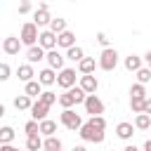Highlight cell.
I'll use <instances>...</instances> for the list:
<instances>
[{"mask_svg":"<svg viewBox=\"0 0 151 151\" xmlns=\"http://www.w3.org/2000/svg\"><path fill=\"white\" fill-rule=\"evenodd\" d=\"M104 127H106V120L101 116H92L87 123H83V127L78 130V134L83 137V142H104Z\"/></svg>","mask_w":151,"mask_h":151,"instance_id":"6da1fadb","label":"cell"},{"mask_svg":"<svg viewBox=\"0 0 151 151\" xmlns=\"http://www.w3.org/2000/svg\"><path fill=\"white\" fill-rule=\"evenodd\" d=\"M21 42L24 45H28V47H33L38 40H40V33H38V26L33 24V21H26L24 26H21Z\"/></svg>","mask_w":151,"mask_h":151,"instance_id":"7a4b0ae2","label":"cell"},{"mask_svg":"<svg viewBox=\"0 0 151 151\" xmlns=\"http://www.w3.org/2000/svg\"><path fill=\"white\" fill-rule=\"evenodd\" d=\"M59 120H61V125H64V127H68V130H73V132L83 127V118H80L73 109H64V111H61V116H59Z\"/></svg>","mask_w":151,"mask_h":151,"instance_id":"3957f363","label":"cell"},{"mask_svg":"<svg viewBox=\"0 0 151 151\" xmlns=\"http://www.w3.org/2000/svg\"><path fill=\"white\" fill-rule=\"evenodd\" d=\"M116 64H118V52H116L113 47H106V50L99 54V68H104V71H113Z\"/></svg>","mask_w":151,"mask_h":151,"instance_id":"277c9868","label":"cell"},{"mask_svg":"<svg viewBox=\"0 0 151 151\" xmlns=\"http://www.w3.org/2000/svg\"><path fill=\"white\" fill-rule=\"evenodd\" d=\"M57 85L64 87V90H71L76 85V71L73 68H61L59 76H57Z\"/></svg>","mask_w":151,"mask_h":151,"instance_id":"5b68a950","label":"cell"},{"mask_svg":"<svg viewBox=\"0 0 151 151\" xmlns=\"http://www.w3.org/2000/svg\"><path fill=\"white\" fill-rule=\"evenodd\" d=\"M85 111H87L90 116H101V113H104L101 99H99L97 94H87V99H85Z\"/></svg>","mask_w":151,"mask_h":151,"instance_id":"8992f818","label":"cell"},{"mask_svg":"<svg viewBox=\"0 0 151 151\" xmlns=\"http://www.w3.org/2000/svg\"><path fill=\"white\" fill-rule=\"evenodd\" d=\"M33 24H35V26H47V24H52V17H50L45 2H40V7L35 9V14H33Z\"/></svg>","mask_w":151,"mask_h":151,"instance_id":"52a82bcc","label":"cell"},{"mask_svg":"<svg viewBox=\"0 0 151 151\" xmlns=\"http://www.w3.org/2000/svg\"><path fill=\"white\" fill-rule=\"evenodd\" d=\"M38 45H40L42 50H47V52H50V50H57V33H52V31H42Z\"/></svg>","mask_w":151,"mask_h":151,"instance_id":"ba28073f","label":"cell"},{"mask_svg":"<svg viewBox=\"0 0 151 151\" xmlns=\"http://www.w3.org/2000/svg\"><path fill=\"white\" fill-rule=\"evenodd\" d=\"M24 42H21V38H14V35H7L5 40H2V50H5V54H19V47H21Z\"/></svg>","mask_w":151,"mask_h":151,"instance_id":"9c48e42d","label":"cell"},{"mask_svg":"<svg viewBox=\"0 0 151 151\" xmlns=\"http://www.w3.org/2000/svg\"><path fill=\"white\" fill-rule=\"evenodd\" d=\"M45 57H47V52H45L40 45H33V47L26 50V59H28V64H38V61L45 59Z\"/></svg>","mask_w":151,"mask_h":151,"instance_id":"30bf717a","label":"cell"},{"mask_svg":"<svg viewBox=\"0 0 151 151\" xmlns=\"http://www.w3.org/2000/svg\"><path fill=\"white\" fill-rule=\"evenodd\" d=\"M45 59H47L50 68H57V71H61V68H64V59H66V57H64V54H59L57 50H50Z\"/></svg>","mask_w":151,"mask_h":151,"instance_id":"8fae6325","label":"cell"},{"mask_svg":"<svg viewBox=\"0 0 151 151\" xmlns=\"http://www.w3.org/2000/svg\"><path fill=\"white\" fill-rule=\"evenodd\" d=\"M47 111H50V106H47V104H42L40 99H38V101L31 106V116H33V120H38V123L47 118Z\"/></svg>","mask_w":151,"mask_h":151,"instance_id":"7c38bea8","label":"cell"},{"mask_svg":"<svg viewBox=\"0 0 151 151\" xmlns=\"http://www.w3.org/2000/svg\"><path fill=\"white\" fill-rule=\"evenodd\" d=\"M80 87H83L87 94H94V92H97V87H99V83H97L94 73H92V76H80Z\"/></svg>","mask_w":151,"mask_h":151,"instance_id":"4fadbf2b","label":"cell"},{"mask_svg":"<svg viewBox=\"0 0 151 151\" xmlns=\"http://www.w3.org/2000/svg\"><path fill=\"white\" fill-rule=\"evenodd\" d=\"M57 45H59V47H64V50H68V47H73V45H76V35H73L71 31H64V33H59V35H57Z\"/></svg>","mask_w":151,"mask_h":151,"instance_id":"5bb4252c","label":"cell"},{"mask_svg":"<svg viewBox=\"0 0 151 151\" xmlns=\"http://www.w3.org/2000/svg\"><path fill=\"white\" fill-rule=\"evenodd\" d=\"M134 125L132 123H118V127H116V134L120 137V139H132V134H134Z\"/></svg>","mask_w":151,"mask_h":151,"instance_id":"9a60e30c","label":"cell"},{"mask_svg":"<svg viewBox=\"0 0 151 151\" xmlns=\"http://www.w3.org/2000/svg\"><path fill=\"white\" fill-rule=\"evenodd\" d=\"M97 66H99V64H97V61H94L92 57H85V59H83V61L78 64V68H80V73H83V76H92Z\"/></svg>","mask_w":151,"mask_h":151,"instance_id":"2e32d148","label":"cell"},{"mask_svg":"<svg viewBox=\"0 0 151 151\" xmlns=\"http://www.w3.org/2000/svg\"><path fill=\"white\" fill-rule=\"evenodd\" d=\"M24 94H28L31 99H40V94H42V83L40 80H31V83H26V92Z\"/></svg>","mask_w":151,"mask_h":151,"instance_id":"e0dca14e","label":"cell"},{"mask_svg":"<svg viewBox=\"0 0 151 151\" xmlns=\"http://www.w3.org/2000/svg\"><path fill=\"white\" fill-rule=\"evenodd\" d=\"M17 76H19V80H24V83H31L33 80V64H24V66H19V71H17Z\"/></svg>","mask_w":151,"mask_h":151,"instance_id":"ac0fdd59","label":"cell"},{"mask_svg":"<svg viewBox=\"0 0 151 151\" xmlns=\"http://www.w3.org/2000/svg\"><path fill=\"white\" fill-rule=\"evenodd\" d=\"M54 132H57V123H54V120H50V118L40 120V134H45V137H54Z\"/></svg>","mask_w":151,"mask_h":151,"instance_id":"d6986e66","label":"cell"},{"mask_svg":"<svg viewBox=\"0 0 151 151\" xmlns=\"http://www.w3.org/2000/svg\"><path fill=\"white\" fill-rule=\"evenodd\" d=\"M66 59H71V61H83L85 59V52H83V47H78V45H73V47H68L66 50Z\"/></svg>","mask_w":151,"mask_h":151,"instance_id":"ffe728a7","label":"cell"},{"mask_svg":"<svg viewBox=\"0 0 151 151\" xmlns=\"http://www.w3.org/2000/svg\"><path fill=\"white\" fill-rule=\"evenodd\" d=\"M38 80H40L42 85H52V83H57V76H54V68H42V71L38 73Z\"/></svg>","mask_w":151,"mask_h":151,"instance_id":"44dd1931","label":"cell"},{"mask_svg":"<svg viewBox=\"0 0 151 151\" xmlns=\"http://www.w3.org/2000/svg\"><path fill=\"white\" fill-rule=\"evenodd\" d=\"M14 106H17V111H31V106H33V101H31V97L28 94H19V97H14Z\"/></svg>","mask_w":151,"mask_h":151,"instance_id":"7402d4cb","label":"cell"},{"mask_svg":"<svg viewBox=\"0 0 151 151\" xmlns=\"http://www.w3.org/2000/svg\"><path fill=\"white\" fill-rule=\"evenodd\" d=\"M134 127H137V130H149V127H151V116H149V113H137Z\"/></svg>","mask_w":151,"mask_h":151,"instance_id":"603a6c76","label":"cell"},{"mask_svg":"<svg viewBox=\"0 0 151 151\" xmlns=\"http://www.w3.org/2000/svg\"><path fill=\"white\" fill-rule=\"evenodd\" d=\"M125 68H127V71H134V73H137V71L142 68V59H139V57H134V54L125 57Z\"/></svg>","mask_w":151,"mask_h":151,"instance_id":"cb8c5ba5","label":"cell"},{"mask_svg":"<svg viewBox=\"0 0 151 151\" xmlns=\"http://www.w3.org/2000/svg\"><path fill=\"white\" fill-rule=\"evenodd\" d=\"M42 144H45V142L40 139V134H33V137H28V139H26V149H28V151H40V149H42Z\"/></svg>","mask_w":151,"mask_h":151,"instance_id":"d4e9b609","label":"cell"},{"mask_svg":"<svg viewBox=\"0 0 151 151\" xmlns=\"http://www.w3.org/2000/svg\"><path fill=\"white\" fill-rule=\"evenodd\" d=\"M45 151H61V139L59 137H47L45 144H42Z\"/></svg>","mask_w":151,"mask_h":151,"instance_id":"484cf974","label":"cell"},{"mask_svg":"<svg viewBox=\"0 0 151 151\" xmlns=\"http://www.w3.org/2000/svg\"><path fill=\"white\" fill-rule=\"evenodd\" d=\"M130 99H146V90H144L142 83H137V85L130 87Z\"/></svg>","mask_w":151,"mask_h":151,"instance_id":"4316f807","label":"cell"},{"mask_svg":"<svg viewBox=\"0 0 151 151\" xmlns=\"http://www.w3.org/2000/svg\"><path fill=\"white\" fill-rule=\"evenodd\" d=\"M59 104H61L64 109H71V106L76 104V99H73V92H71V90H66L64 94H59Z\"/></svg>","mask_w":151,"mask_h":151,"instance_id":"83f0119b","label":"cell"},{"mask_svg":"<svg viewBox=\"0 0 151 151\" xmlns=\"http://www.w3.org/2000/svg\"><path fill=\"white\" fill-rule=\"evenodd\" d=\"M50 31L52 33H64L66 31V19H52V24H50Z\"/></svg>","mask_w":151,"mask_h":151,"instance_id":"f1b7e54d","label":"cell"},{"mask_svg":"<svg viewBox=\"0 0 151 151\" xmlns=\"http://www.w3.org/2000/svg\"><path fill=\"white\" fill-rule=\"evenodd\" d=\"M24 130H26V137L40 134V123H38V120H28V123L24 125Z\"/></svg>","mask_w":151,"mask_h":151,"instance_id":"f546056e","label":"cell"},{"mask_svg":"<svg viewBox=\"0 0 151 151\" xmlns=\"http://www.w3.org/2000/svg\"><path fill=\"white\" fill-rule=\"evenodd\" d=\"M14 139V130L9 127V125H5L2 130H0V144H9Z\"/></svg>","mask_w":151,"mask_h":151,"instance_id":"4dcf8cb0","label":"cell"},{"mask_svg":"<svg viewBox=\"0 0 151 151\" xmlns=\"http://www.w3.org/2000/svg\"><path fill=\"white\" fill-rule=\"evenodd\" d=\"M144 106H146V99H130V109L134 113H144Z\"/></svg>","mask_w":151,"mask_h":151,"instance_id":"1f68e13d","label":"cell"},{"mask_svg":"<svg viewBox=\"0 0 151 151\" xmlns=\"http://www.w3.org/2000/svg\"><path fill=\"white\" fill-rule=\"evenodd\" d=\"M57 99H59V97H57V94H54V92H50V90H47V92H42V94H40V101H42V104H47V106H52V104H54V101H57Z\"/></svg>","mask_w":151,"mask_h":151,"instance_id":"d6a6232c","label":"cell"},{"mask_svg":"<svg viewBox=\"0 0 151 151\" xmlns=\"http://www.w3.org/2000/svg\"><path fill=\"white\" fill-rule=\"evenodd\" d=\"M137 80H139L142 85H146V83L151 80V68H139V71H137Z\"/></svg>","mask_w":151,"mask_h":151,"instance_id":"836d02e7","label":"cell"},{"mask_svg":"<svg viewBox=\"0 0 151 151\" xmlns=\"http://www.w3.org/2000/svg\"><path fill=\"white\" fill-rule=\"evenodd\" d=\"M7 78H9V64L2 61L0 64V80H7Z\"/></svg>","mask_w":151,"mask_h":151,"instance_id":"e575fe53","label":"cell"},{"mask_svg":"<svg viewBox=\"0 0 151 151\" xmlns=\"http://www.w3.org/2000/svg\"><path fill=\"white\" fill-rule=\"evenodd\" d=\"M26 12H31V2L28 0H21L19 2V14H26Z\"/></svg>","mask_w":151,"mask_h":151,"instance_id":"d590c367","label":"cell"},{"mask_svg":"<svg viewBox=\"0 0 151 151\" xmlns=\"http://www.w3.org/2000/svg\"><path fill=\"white\" fill-rule=\"evenodd\" d=\"M97 42L106 50V47H109V38H106V33H97Z\"/></svg>","mask_w":151,"mask_h":151,"instance_id":"8d00e7d4","label":"cell"},{"mask_svg":"<svg viewBox=\"0 0 151 151\" xmlns=\"http://www.w3.org/2000/svg\"><path fill=\"white\" fill-rule=\"evenodd\" d=\"M0 151H19V149H14L12 144H0Z\"/></svg>","mask_w":151,"mask_h":151,"instance_id":"74e56055","label":"cell"},{"mask_svg":"<svg viewBox=\"0 0 151 151\" xmlns=\"http://www.w3.org/2000/svg\"><path fill=\"white\" fill-rule=\"evenodd\" d=\"M144 113H149V116H151V97L146 99V106H144Z\"/></svg>","mask_w":151,"mask_h":151,"instance_id":"f35d334b","label":"cell"},{"mask_svg":"<svg viewBox=\"0 0 151 151\" xmlns=\"http://www.w3.org/2000/svg\"><path fill=\"white\" fill-rule=\"evenodd\" d=\"M123 151H139V149H137V146H134V144H127V146H125V149H123Z\"/></svg>","mask_w":151,"mask_h":151,"instance_id":"ab89813d","label":"cell"},{"mask_svg":"<svg viewBox=\"0 0 151 151\" xmlns=\"http://www.w3.org/2000/svg\"><path fill=\"white\" fill-rule=\"evenodd\" d=\"M71 151H87V149H85V146H83V144H78V146H73V149H71Z\"/></svg>","mask_w":151,"mask_h":151,"instance_id":"60d3db41","label":"cell"},{"mask_svg":"<svg viewBox=\"0 0 151 151\" xmlns=\"http://www.w3.org/2000/svg\"><path fill=\"white\" fill-rule=\"evenodd\" d=\"M144 151H151V139H146V144H144Z\"/></svg>","mask_w":151,"mask_h":151,"instance_id":"b9f144b4","label":"cell"},{"mask_svg":"<svg viewBox=\"0 0 151 151\" xmlns=\"http://www.w3.org/2000/svg\"><path fill=\"white\" fill-rule=\"evenodd\" d=\"M146 64H149V68H151V52L146 54Z\"/></svg>","mask_w":151,"mask_h":151,"instance_id":"7bdbcfd3","label":"cell"},{"mask_svg":"<svg viewBox=\"0 0 151 151\" xmlns=\"http://www.w3.org/2000/svg\"><path fill=\"white\" fill-rule=\"evenodd\" d=\"M26 151H28V149H26Z\"/></svg>","mask_w":151,"mask_h":151,"instance_id":"ee69618b","label":"cell"}]
</instances>
